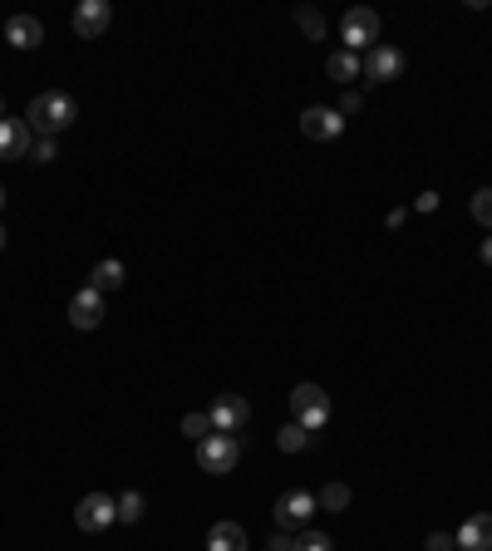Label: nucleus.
Listing matches in <instances>:
<instances>
[{
  "mask_svg": "<svg viewBox=\"0 0 492 551\" xmlns=\"http://www.w3.org/2000/svg\"><path fill=\"white\" fill-rule=\"evenodd\" d=\"M74 119H79V104H74L64 89L35 94V99H30V109H25V123H30V133H40V138H55V133H64V128H69Z\"/></svg>",
  "mask_w": 492,
  "mask_h": 551,
  "instance_id": "1",
  "label": "nucleus"
},
{
  "mask_svg": "<svg viewBox=\"0 0 492 551\" xmlns=\"http://www.w3.org/2000/svg\"><path fill=\"white\" fill-rule=\"evenodd\" d=\"M242 463V438L237 433H207L202 443H197V468L202 473H232Z\"/></svg>",
  "mask_w": 492,
  "mask_h": 551,
  "instance_id": "2",
  "label": "nucleus"
},
{
  "mask_svg": "<svg viewBox=\"0 0 492 551\" xmlns=\"http://www.w3.org/2000/svg\"><path fill=\"white\" fill-rule=\"evenodd\" d=\"M340 50H350V55H369L374 45H379V15L369 10V5H355V10H345V20H340Z\"/></svg>",
  "mask_w": 492,
  "mask_h": 551,
  "instance_id": "3",
  "label": "nucleus"
},
{
  "mask_svg": "<svg viewBox=\"0 0 492 551\" xmlns=\"http://www.w3.org/2000/svg\"><path fill=\"white\" fill-rule=\"evenodd\" d=\"M291 414H296V424L301 429H325L330 424V394L320 389V384H296L291 389Z\"/></svg>",
  "mask_w": 492,
  "mask_h": 551,
  "instance_id": "4",
  "label": "nucleus"
},
{
  "mask_svg": "<svg viewBox=\"0 0 492 551\" xmlns=\"http://www.w3.org/2000/svg\"><path fill=\"white\" fill-rule=\"evenodd\" d=\"M109 522H119V497H109V492L79 497V507H74V527L79 532H104Z\"/></svg>",
  "mask_w": 492,
  "mask_h": 551,
  "instance_id": "5",
  "label": "nucleus"
},
{
  "mask_svg": "<svg viewBox=\"0 0 492 551\" xmlns=\"http://www.w3.org/2000/svg\"><path fill=\"white\" fill-rule=\"evenodd\" d=\"M315 512H320V502H315V492H306V488H291L276 497V522H281V532H301Z\"/></svg>",
  "mask_w": 492,
  "mask_h": 551,
  "instance_id": "6",
  "label": "nucleus"
},
{
  "mask_svg": "<svg viewBox=\"0 0 492 551\" xmlns=\"http://www.w3.org/2000/svg\"><path fill=\"white\" fill-rule=\"evenodd\" d=\"M301 133H306L310 143H330V138L345 133V114L330 109V104H310L306 114H301Z\"/></svg>",
  "mask_w": 492,
  "mask_h": 551,
  "instance_id": "7",
  "label": "nucleus"
},
{
  "mask_svg": "<svg viewBox=\"0 0 492 551\" xmlns=\"http://www.w3.org/2000/svg\"><path fill=\"white\" fill-rule=\"evenodd\" d=\"M365 79L369 84H394V79H404V50H394V45H374L365 55Z\"/></svg>",
  "mask_w": 492,
  "mask_h": 551,
  "instance_id": "8",
  "label": "nucleus"
},
{
  "mask_svg": "<svg viewBox=\"0 0 492 551\" xmlns=\"http://www.w3.org/2000/svg\"><path fill=\"white\" fill-rule=\"evenodd\" d=\"M109 20H114L109 0H79V5H74V35H79V40H99V35L109 30Z\"/></svg>",
  "mask_w": 492,
  "mask_h": 551,
  "instance_id": "9",
  "label": "nucleus"
},
{
  "mask_svg": "<svg viewBox=\"0 0 492 551\" xmlns=\"http://www.w3.org/2000/svg\"><path fill=\"white\" fill-rule=\"evenodd\" d=\"M207 419H212V433H242L246 419H251V409H246L242 394H222V399L207 409Z\"/></svg>",
  "mask_w": 492,
  "mask_h": 551,
  "instance_id": "10",
  "label": "nucleus"
},
{
  "mask_svg": "<svg viewBox=\"0 0 492 551\" xmlns=\"http://www.w3.org/2000/svg\"><path fill=\"white\" fill-rule=\"evenodd\" d=\"M30 148H35L30 123L25 119H0V163H10V158H30Z\"/></svg>",
  "mask_w": 492,
  "mask_h": 551,
  "instance_id": "11",
  "label": "nucleus"
},
{
  "mask_svg": "<svg viewBox=\"0 0 492 551\" xmlns=\"http://www.w3.org/2000/svg\"><path fill=\"white\" fill-rule=\"evenodd\" d=\"M69 325H74V330H94V325H104V296H99L94 286L74 291V301H69Z\"/></svg>",
  "mask_w": 492,
  "mask_h": 551,
  "instance_id": "12",
  "label": "nucleus"
},
{
  "mask_svg": "<svg viewBox=\"0 0 492 551\" xmlns=\"http://www.w3.org/2000/svg\"><path fill=\"white\" fill-rule=\"evenodd\" d=\"M453 547L458 551H492V512H473V517L458 527Z\"/></svg>",
  "mask_w": 492,
  "mask_h": 551,
  "instance_id": "13",
  "label": "nucleus"
},
{
  "mask_svg": "<svg viewBox=\"0 0 492 551\" xmlns=\"http://www.w3.org/2000/svg\"><path fill=\"white\" fill-rule=\"evenodd\" d=\"M5 40H10L15 50H40V45H45V25H40L35 15H10V20H5Z\"/></svg>",
  "mask_w": 492,
  "mask_h": 551,
  "instance_id": "14",
  "label": "nucleus"
},
{
  "mask_svg": "<svg viewBox=\"0 0 492 551\" xmlns=\"http://www.w3.org/2000/svg\"><path fill=\"white\" fill-rule=\"evenodd\" d=\"M123 281H128V271H123V261H114V256H109V261H99V266L89 271V286H94L99 296H109V291H119Z\"/></svg>",
  "mask_w": 492,
  "mask_h": 551,
  "instance_id": "15",
  "label": "nucleus"
},
{
  "mask_svg": "<svg viewBox=\"0 0 492 551\" xmlns=\"http://www.w3.org/2000/svg\"><path fill=\"white\" fill-rule=\"evenodd\" d=\"M207 551H246V527L237 522H217L207 532Z\"/></svg>",
  "mask_w": 492,
  "mask_h": 551,
  "instance_id": "16",
  "label": "nucleus"
},
{
  "mask_svg": "<svg viewBox=\"0 0 492 551\" xmlns=\"http://www.w3.org/2000/svg\"><path fill=\"white\" fill-rule=\"evenodd\" d=\"M330 79H335V84H355V79H365V60L350 55V50H335V55H330Z\"/></svg>",
  "mask_w": 492,
  "mask_h": 551,
  "instance_id": "17",
  "label": "nucleus"
},
{
  "mask_svg": "<svg viewBox=\"0 0 492 551\" xmlns=\"http://www.w3.org/2000/svg\"><path fill=\"white\" fill-rule=\"evenodd\" d=\"M276 448H281V453H301V448H310V429H301L296 419H291V424H281V433H276Z\"/></svg>",
  "mask_w": 492,
  "mask_h": 551,
  "instance_id": "18",
  "label": "nucleus"
},
{
  "mask_svg": "<svg viewBox=\"0 0 492 551\" xmlns=\"http://www.w3.org/2000/svg\"><path fill=\"white\" fill-rule=\"evenodd\" d=\"M315 502H320V512H345L350 507V488L345 483H325V488L315 492Z\"/></svg>",
  "mask_w": 492,
  "mask_h": 551,
  "instance_id": "19",
  "label": "nucleus"
},
{
  "mask_svg": "<svg viewBox=\"0 0 492 551\" xmlns=\"http://www.w3.org/2000/svg\"><path fill=\"white\" fill-rule=\"evenodd\" d=\"M296 25L306 30V40H325V30H330V20H325L315 5H301V10H296Z\"/></svg>",
  "mask_w": 492,
  "mask_h": 551,
  "instance_id": "20",
  "label": "nucleus"
},
{
  "mask_svg": "<svg viewBox=\"0 0 492 551\" xmlns=\"http://www.w3.org/2000/svg\"><path fill=\"white\" fill-rule=\"evenodd\" d=\"M468 212H473V222H483V227L492 232V187H478V192H473Z\"/></svg>",
  "mask_w": 492,
  "mask_h": 551,
  "instance_id": "21",
  "label": "nucleus"
},
{
  "mask_svg": "<svg viewBox=\"0 0 492 551\" xmlns=\"http://www.w3.org/2000/svg\"><path fill=\"white\" fill-rule=\"evenodd\" d=\"M143 492H123L119 497V522H143Z\"/></svg>",
  "mask_w": 492,
  "mask_h": 551,
  "instance_id": "22",
  "label": "nucleus"
},
{
  "mask_svg": "<svg viewBox=\"0 0 492 551\" xmlns=\"http://www.w3.org/2000/svg\"><path fill=\"white\" fill-rule=\"evenodd\" d=\"M183 433L192 438V443H202V438L212 433V419H207V414H187V419H183Z\"/></svg>",
  "mask_w": 492,
  "mask_h": 551,
  "instance_id": "23",
  "label": "nucleus"
},
{
  "mask_svg": "<svg viewBox=\"0 0 492 551\" xmlns=\"http://www.w3.org/2000/svg\"><path fill=\"white\" fill-rule=\"evenodd\" d=\"M30 158H35V163H55V158H60V143H55V138H35Z\"/></svg>",
  "mask_w": 492,
  "mask_h": 551,
  "instance_id": "24",
  "label": "nucleus"
},
{
  "mask_svg": "<svg viewBox=\"0 0 492 551\" xmlns=\"http://www.w3.org/2000/svg\"><path fill=\"white\" fill-rule=\"evenodd\" d=\"M296 551H335V547H330L325 532H301V537H296Z\"/></svg>",
  "mask_w": 492,
  "mask_h": 551,
  "instance_id": "25",
  "label": "nucleus"
},
{
  "mask_svg": "<svg viewBox=\"0 0 492 551\" xmlns=\"http://www.w3.org/2000/svg\"><path fill=\"white\" fill-rule=\"evenodd\" d=\"M266 551H296V537H291V532H276V537H271V547Z\"/></svg>",
  "mask_w": 492,
  "mask_h": 551,
  "instance_id": "26",
  "label": "nucleus"
},
{
  "mask_svg": "<svg viewBox=\"0 0 492 551\" xmlns=\"http://www.w3.org/2000/svg\"><path fill=\"white\" fill-rule=\"evenodd\" d=\"M429 551H453V537L448 532H429Z\"/></svg>",
  "mask_w": 492,
  "mask_h": 551,
  "instance_id": "27",
  "label": "nucleus"
},
{
  "mask_svg": "<svg viewBox=\"0 0 492 551\" xmlns=\"http://www.w3.org/2000/svg\"><path fill=\"white\" fill-rule=\"evenodd\" d=\"M360 104H365V99H360V94H345V99H340V114H355V109H360Z\"/></svg>",
  "mask_w": 492,
  "mask_h": 551,
  "instance_id": "28",
  "label": "nucleus"
},
{
  "mask_svg": "<svg viewBox=\"0 0 492 551\" xmlns=\"http://www.w3.org/2000/svg\"><path fill=\"white\" fill-rule=\"evenodd\" d=\"M438 207V192H419V212H433Z\"/></svg>",
  "mask_w": 492,
  "mask_h": 551,
  "instance_id": "29",
  "label": "nucleus"
},
{
  "mask_svg": "<svg viewBox=\"0 0 492 551\" xmlns=\"http://www.w3.org/2000/svg\"><path fill=\"white\" fill-rule=\"evenodd\" d=\"M478 256H483V261H488V266H492V232H488V237H483V246H478Z\"/></svg>",
  "mask_w": 492,
  "mask_h": 551,
  "instance_id": "30",
  "label": "nucleus"
},
{
  "mask_svg": "<svg viewBox=\"0 0 492 551\" xmlns=\"http://www.w3.org/2000/svg\"><path fill=\"white\" fill-rule=\"evenodd\" d=\"M0 119H10V114H5V99H0Z\"/></svg>",
  "mask_w": 492,
  "mask_h": 551,
  "instance_id": "31",
  "label": "nucleus"
},
{
  "mask_svg": "<svg viewBox=\"0 0 492 551\" xmlns=\"http://www.w3.org/2000/svg\"><path fill=\"white\" fill-rule=\"evenodd\" d=\"M0 212H5V187H0Z\"/></svg>",
  "mask_w": 492,
  "mask_h": 551,
  "instance_id": "32",
  "label": "nucleus"
},
{
  "mask_svg": "<svg viewBox=\"0 0 492 551\" xmlns=\"http://www.w3.org/2000/svg\"><path fill=\"white\" fill-rule=\"evenodd\" d=\"M0 251H5V227H0Z\"/></svg>",
  "mask_w": 492,
  "mask_h": 551,
  "instance_id": "33",
  "label": "nucleus"
}]
</instances>
